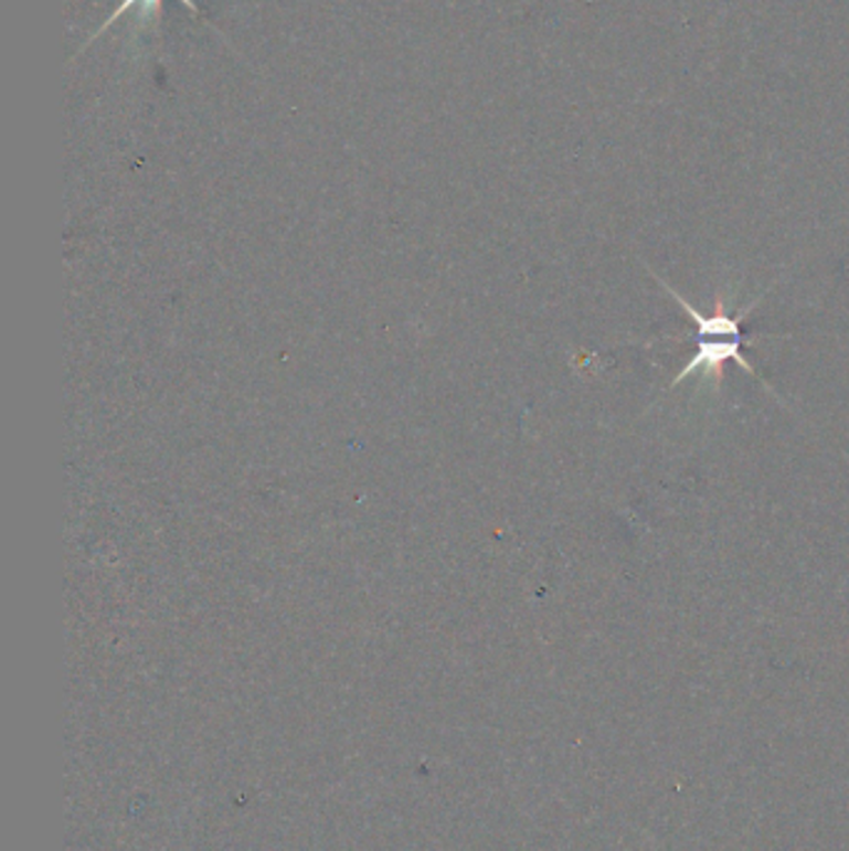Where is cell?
<instances>
[{
	"label": "cell",
	"mask_w": 849,
	"mask_h": 851,
	"mask_svg": "<svg viewBox=\"0 0 849 851\" xmlns=\"http://www.w3.org/2000/svg\"><path fill=\"white\" fill-rule=\"evenodd\" d=\"M648 272L652 274V279H656L660 287L666 289V295H670L672 299L678 301L682 315L690 317L692 325H696V354H692L686 361V366L678 371L676 379H672V386L682 384V381H686L688 376L700 374L702 379L712 381V384H715V389H718L722 384V374H725L728 361H735V364L743 371H747L750 376H757L755 366L743 357V349H745V327L743 325H745V319L753 315L763 297H757L753 305L740 309L737 315H730V311H725V309H718V311H712V315H708V311H700L696 305H690V301L682 297L676 287H670L666 279H660L656 272L652 269H648Z\"/></svg>",
	"instance_id": "6da1fadb"
},
{
	"label": "cell",
	"mask_w": 849,
	"mask_h": 851,
	"mask_svg": "<svg viewBox=\"0 0 849 851\" xmlns=\"http://www.w3.org/2000/svg\"><path fill=\"white\" fill-rule=\"evenodd\" d=\"M180 3H182V6H188V8H190V11H192V13H198V15H202V11H200V6H198V3H194V0H180ZM132 6H140V8H142V13H150V11H152V8H155V6H158V0H123V3H120V6H117V8H115V13H113L110 18H107V21H105V23L100 25V31H97V35H100L103 31H107V28H110V25H113V23L117 21V18H120L123 13H128V11H130V8H132ZM97 35H95V38H97ZM95 38H93V41H95Z\"/></svg>",
	"instance_id": "7a4b0ae2"
}]
</instances>
